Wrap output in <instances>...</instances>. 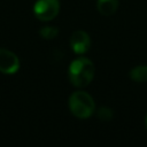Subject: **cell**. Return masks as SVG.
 Segmentation results:
<instances>
[{"mask_svg":"<svg viewBox=\"0 0 147 147\" xmlns=\"http://www.w3.org/2000/svg\"><path fill=\"white\" fill-rule=\"evenodd\" d=\"M94 64L86 57H78L74 60L69 67V79L76 87L87 86L94 77Z\"/></svg>","mask_w":147,"mask_h":147,"instance_id":"6da1fadb","label":"cell"},{"mask_svg":"<svg viewBox=\"0 0 147 147\" xmlns=\"http://www.w3.org/2000/svg\"><path fill=\"white\" fill-rule=\"evenodd\" d=\"M69 109L71 114L78 118H88L95 110L94 100L84 91L74 92L69 98Z\"/></svg>","mask_w":147,"mask_h":147,"instance_id":"7a4b0ae2","label":"cell"},{"mask_svg":"<svg viewBox=\"0 0 147 147\" xmlns=\"http://www.w3.org/2000/svg\"><path fill=\"white\" fill-rule=\"evenodd\" d=\"M60 10L59 0H38L33 6V13L40 21L53 20Z\"/></svg>","mask_w":147,"mask_h":147,"instance_id":"3957f363","label":"cell"},{"mask_svg":"<svg viewBox=\"0 0 147 147\" xmlns=\"http://www.w3.org/2000/svg\"><path fill=\"white\" fill-rule=\"evenodd\" d=\"M20 68L18 57L10 51L0 48V72L6 75L15 74Z\"/></svg>","mask_w":147,"mask_h":147,"instance_id":"277c9868","label":"cell"},{"mask_svg":"<svg viewBox=\"0 0 147 147\" xmlns=\"http://www.w3.org/2000/svg\"><path fill=\"white\" fill-rule=\"evenodd\" d=\"M70 46L72 51L76 54H84L90 49L91 46V39L90 36L83 31V30H77L71 34L70 38Z\"/></svg>","mask_w":147,"mask_h":147,"instance_id":"5b68a950","label":"cell"},{"mask_svg":"<svg viewBox=\"0 0 147 147\" xmlns=\"http://www.w3.org/2000/svg\"><path fill=\"white\" fill-rule=\"evenodd\" d=\"M96 8L101 15L110 16L118 8V0H98Z\"/></svg>","mask_w":147,"mask_h":147,"instance_id":"8992f818","label":"cell"},{"mask_svg":"<svg viewBox=\"0 0 147 147\" xmlns=\"http://www.w3.org/2000/svg\"><path fill=\"white\" fill-rule=\"evenodd\" d=\"M130 78L137 83H145L147 82V65L141 64L137 65L130 71Z\"/></svg>","mask_w":147,"mask_h":147,"instance_id":"52a82bcc","label":"cell"},{"mask_svg":"<svg viewBox=\"0 0 147 147\" xmlns=\"http://www.w3.org/2000/svg\"><path fill=\"white\" fill-rule=\"evenodd\" d=\"M39 34L44 39H54L59 34V30L54 26H44L39 30Z\"/></svg>","mask_w":147,"mask_h":147,"instance_id":"ba28073f","label":"cell"},{"mask_svg":"<svg viewBox=\"0 0 147 147\" xmlns=\"http://www.w3.org/2000/svg\"><path fill=\"white\" fill-rule=\"evenodd\" d=\"M98 116L102 121H110L113 118V111H111V109H109L107 107H102L99 109Z\"/></svg>","mask_w":147,"mask_h":147,"instance_id":"9c48e42d","label":"cell"},{"mask_svg":"<svg viewBox=\"0 0 147 147\" xmlns=\"http://www.w3.org/2000/svg\"><path fill=\"white\" fill-rule=\"evenodd\" d=\"M146 127H147V117H146Z\"/></svg>","mask_w":147,"mask_h":147,"instance_id":"30bf717a","label":"cell"}]
</instances>
